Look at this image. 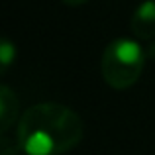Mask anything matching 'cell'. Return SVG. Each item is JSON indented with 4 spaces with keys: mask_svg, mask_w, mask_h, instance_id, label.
<instances>
[{
    "mask_svg": "<svg viewBox=\"0 0 155 155\" xmlns=\"http://www.w3.org/2000/svg\"><path fill=\"white\" fill-rule=\"evenodd\" d=\"M18 98L8 87L0 88V122H2V130H8L12 122L18 116Z\"/></svg>",
    "mask_w": 155,
    "mask_h": 155,
    "instance_id": "277c9868",
    "label": "cell"
},
{
    "mask_svg": "<svg viewBox=\"0 0 155 155\" xmlns=\"http://www.w3.org/2000/svg\"><path fill=\"white\" fill-rule=\"evenodd\" d=\"M16 57V47L12 45L8 39H4L2 45H0V61H2V73H6V69L12 65V61H14Z\"/></svg>",
    "mask_w": 155,
    "mask_h": 155,
    "instance_id": "5b68a950",
    "label": "cell"
},
{
    "mask_svg": "<svg viewBox=\"0 0 155 155\" xmlns=\"http://www.w3.org/2000/svg\"><path fill=\"white\" fill-rule=\"evenodd\" d=\"M145 57L147 53L141 49L136 39L118 38L110 41L102 53V63H100L104 83L116 91L130 88L137 83L143 73Z\"/></svg>",
    "mask_w": 155,
    "mask_h": 155,
    "instance_id": "7a4b0ae2",
    "label": "cell"
},
{
    "mask_svg": "<svg viewBox=\"0 0 155 155\" xmlns=\"http://www.w3.org/2000/svg\"><path fill=\"white\" fill-rule=\"evenodd\" d=\"M84 2H88V0H63V4H67V6H81Z\"/></svg>",
    "mask_w": 155,
    "mask_h": 155,
    "instance_id": "8992f818",
    "label": "cell"
},
{
    "mask_svg": "<svg viewBox=\"0 0 155 155\" xmlns=\"http://www.w3.org/2000/svg\"><path fill=\"white\" fill-rule=\"evenodd\" d=\"M130 28L137 39L155 38V0H145L134 10L130 18Z\"/></svg>",
    "mask_w": 155,
    "mask_h": 155,
    "instance_id": "3957f363",
    "label": "cell"
},
{
    "mask_svg": "<svg viewBox=\"0 0 155 155\" xmlns=\"http://www.w3.org/2000/svg\"><path fill=\"white\" fill-rule=\"evenodd\" d=\"M16 136L26 155H65L83 140V120L65 104L39 102L20 116Z\"/></svg>",
    "mask_w": 155,
    "mask_h": 155,
    "instance_id": "6da1fadb",
    "label": "cell"
}]
</instances>
